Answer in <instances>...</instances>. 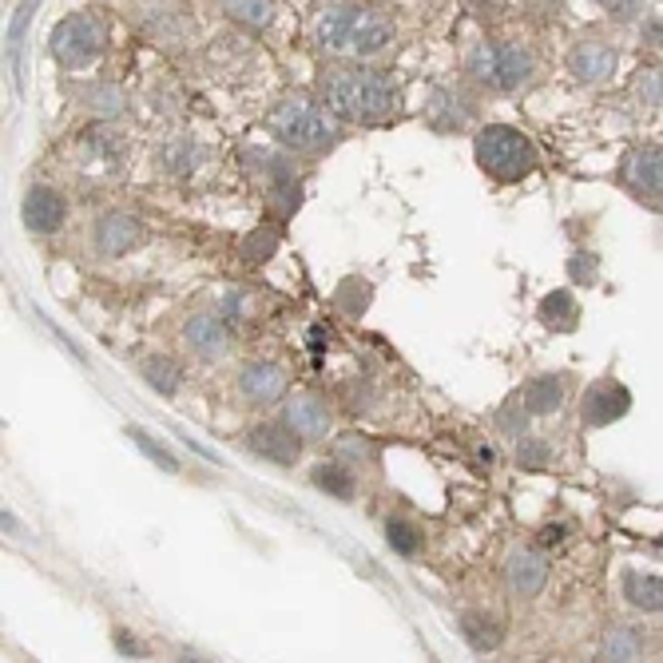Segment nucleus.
<instances>
[{
  "label": "nucleus",
  "instance_id": "f257e3e1",
  "mask_svg": "<svg viewBox=\"0 0 663 663\" xmlns=\"http://www.w3.org/2000/svg\"><path fill=\"white\" fill-rule=\"evenodd\" d=\"M315 40L327 52H349V56H373L394 40V21L378 9L354 4V0H334L322 9L315 24Z\"/></svg>",
  "mask_w": 663,
  "mask_h": 663
},
{
  "label": "nucleus",
  "instance_id": "f03ea898",
  "mask_svg": "<svg viewBox=\"0 0 663 663\" xmlns=\"http://www.w3.org/2000/svg\"><path fill=\"white\" fill-rule=\"evenodd\" d=\"M267 124L275 131V140L282 148H294V152H327L342 140L337 116L310 95H286L282 104H275Z\"/></svg>",
  "mask_w": 663,
  "mask_h": 663
},
{
  "label": "nucleus",
  "instance_id": "7ed1b4c3",
  "mask_svg": "<svg viewBox=\"0 0 663 663\" xmlns=\"http://www.w3.org/2000/svg\"><path fill=\"white\" fill-rule=\"evenodd\" d=\"M473 155L477 167L497 183H521L536 171V148L524 131L509 128V124H485L473 140Z\"/></svg>",
  "mask_w": 663,
  "mask_h": 663
},
{
  "label": "nucleus",
  "instance_id": "20e7f679",
  "mask_svg": "<svg viewBox=\"0 0 663 663\" xmlns=\"http://www.w3.org/2000/svg\"><path fill=\"white\" fill-rule=\"evenodd\" d=\"M469 80L489 88V92H517L521 84H528L533 76V52L512 40H485L466 56Z\"/></svg>",
  "mask_w": 663,
  "mask_h": 663
},
{
  "label": "nucleus",
  "instance_id": "39448f33",
  "mask_svg": "<svg viewBox=\"0 0 663 663\" xmlns=\"http://www.w3.org/2000/svg\"><path fill=\"white\" fill-rule=\"evenodd\" d=\"M104 48H107V21L95 16V12H72L48 36V52L56 56V64H64L72 72L95 64V60L104 56Z\"/></svg>",
  "mask_w": 663,
  "mask_h": 663
},
{
  "label": "nucleus",
  "instance_id": "423d86ee",
  "mask_svg": "<svg viewBox=\"0 0 663 663\" xmlns=\"http://www.w3.org/2000/svg\"><path fill=\"white\" fill-rule=\"evenodd\" d=\"M366 80H370V68L334 64V68H327L318 76L322 104H327L337 119H361L366 116Z\"/></svg>",
  "mask_w": 663,
  "mask_h": 663
},
{
  "label": "nucleus",
  "instance_id": "0eeeda50",
  "mask_svg": "<svg viewBox=\"0 0 663 663\" xmlns=\"http://www.w3.org/2000/svg\"><path fill=\"white\" fill-rule=\"evenodd\" d=\"M21 219L33 234H56L64 227V219H68V203H64V195H60L56 187L33 183L24 191Z\"/></svg>",
  "mask_w": 663,
  "mask_h": 663
},
{
  "label": "nucleus",
  "instance_id": "6e6552de",
  "mask_svg": "<svg viewBox=\"0 0 663 663\" xmlns=\"http://www.w3.org/2000/svg\"><path fill=\"white\" fill-rule=\"evenodd\" d=\"M148 231H143L140 219H131L124 211H112L104 219H95V231H92V243H95V255L104 258H124L131 255L136 246H143Z\"/></svg>",
  "mask_w": 663,
  "mask_h": 663
},
{
  "label": "nucleus",
  "instance_id": "1a4fd4ad",
  "mask_svg": "<svg viewBox=\"0 0 663 663\" xmlns=\"http://www.w3.org/2000/svg\"><path fill=\"white\" fill-rule=\"evenodd\" d=\"M505 584H509L512 596L521 600H533L540 596V588L548 584V560L540 548H512L509 560H505Z\"/></svg>",
  "mask_w": 663,
  "mask_h": 663
},
{
  "label": "nucleus",
  "instance_id": "9d476101",
  "mask_svg": "<svg viewBox=\"0 0 663 663\" xmlns=\"http://www.w3.org/2000/svg\"><path fill=\"white\" fill-rule=\"evenodd\" d=\"M303 433H294L286 421L279 425H255V430L246 433V445H251V454H258L263 461H275V466H294L298 457H303Z\"/></svg>",
  "mask_w": 663,
  "mask_h": 663
},
{
  "label": "nucleus",
  "instance_id": "9b49d317",
  "mask_svg": "<svg viewBox=\"0 0 663 663\" xmlns=\"http://www.w3.org/2000/svg\"><path fill=\"white\" fill-rule=\"evenodd\" d=\"M616 64H620L616 48L604 44V40H576V44L569 48V72L581 84H604V80H612Z\"/></svg>",
  "mask_w": 663,
  "mask_h": 663
},
{
  "label": "nucleus",
  "instance_id": "f8f14e48",
  "mask_svg": "<svg viewBox=\"0 0 663 663\" xmlns=\"http://www.w3.org/2000/svg\"><path fill=\"white\" fill-rule=\"evenodd\" d=\"M286 394V373L275 361H251L239 373V397L246 406H275Z\"/></svg>",
  "mask_w": 663,
  "mask_h": 663
},
{
  "label": "nucleus",
  "instance_id": "ddd939ff",
  "mask_svg": "<svg viewBox=\"0 0 663 663\" xmlns=\"http://www.w3.org/2000/svg\"><path fill=\"white\" fill-rule=\"evenodd\" d=\"M282 421L291 425L294 433H303L306 442H318L330 433V406L315 394H294L286 397L282 406Z\"/></svg>",
  "mask_w": 663,
  "mask_h": 663
},
{
  "label": "nucleus",
  "instance_id": "4468645a",
  "mask_svg": "<svg viewBox=\"0 0 663 663\" xmlns=\"http://www.w3.org/2000/svg\"><path fill=\"white\" fill-rule=\"evenodd\" d=\"M473 116H477V104H473L461 88H449V84L433 88L430 124L437 131H461V128H469V119H473Z\"/></svg>",
  "mask_w": 663,
  "mask_h": 663
},
{
  "label": "nucleus",
  "instance_id": "2eb2a0df",
  "mask_svg": "<svg viewBox=\"0 0 663 663\" xmlns=\"http://www.w3.org/2000/svg\"><path fill=\"white\" fill-rule=\"evenodd\" d=\"M227 342H231V334H227V327H222L219 315H191L183 322V346L195 354V358H222L227 354Z\"/></svg>",
  "mask_w": 663,
  "mask_h": 663
},
{
  "label": "nucleus",
  "instance_id": "dca6fc26",
  "mask_svg": "<svg viewBox=\"0 0 663 663\" xmlns=\"http://www.w3.org/2000/svg\"><path fill=\"white\" fill-rule=\"evenodd\" d=\"M628 183L640 191L643 199H663V143H648L628 155Z\"/></svg>",
  "mask_w": 663,
  "mask_h": 663
},
{
  "label": "nucleus",
  "instance_id": "f3484780",
  "mask_svg": "<svg viewBox=\"0 0 663 663\" xmlns=\"http://www.w3.org/2000/svg\"><path fill=\"white\" fill-rule=\"evenodd\" d=\"M632 406V394L616 382H596L584 394V421L588 425H612L616 418H624Z\"/></svg>",
  "mask_w": 663,
  "mask_h": 663
},
{
  "label": "nucleus",
  "instance_id": "a211bd4d",
  "mask_svg": "<svg viewBox=\"0 0 663 663\" xmlns=\"http://www.w3.org/2000/svg\"><path fill=\"white\" fill-rule=\"evenodd\" d=\"M131 24H140L143 33L155 36V40H179L183 33V12L167 4V0H143L131 9Z\"/></svg>",
  "mask_w": 663,
  "mask_h": 663
},
{
  "label": "nucleus",
  "instance_id": "6ab92c4d",
  "mask_svg": "<svg viewBox=\"0 0 663 663\" xmlns=\"http://www.w3.org/2000/svg\"><path fill=\"white\" fill-rule=\"evenodd\" d=\"M397 107H401V88L390 72H378L370 68V80H366V116L361 124H382V119L397 116Z\"/></svg>",
  "mask_w": 663,
  "mask_h": 663
},
{
  "label": "nucleus",
  "instance_id": "aec40b11",
  "mask_svg": "<svg viewBox=\"0 0 663 663\" xmlns=\"http://www.w3.org/2000/svg\"><path fill=\"white\" fill-rule=\"evenodd\" d=\"M199 160H203V152H199L195 140H164L160 143V152H155V164H160V171L164 175H175V179H187V175L195 171Z\"/></svg>",
  "mask_w": 663,
  "mask_h": 663
},
{
  "label": "nucleus",
  "instance_id": "412c9836",
  "mask_svg": "<svg viewBox=\"0 0 663 663\" xmlns=\"http://www.w3.org/2000/svg\"><path fill=\"white\" fill-rule=\"evenodd\" d=\"M243 164L246 171L263 179V183H275V179H286V175H298L294 171V160L286 152H275V148H246L243 152Z\"/></svg>",
  "mask_w": 663,
  "mask_h": 663
},
{
  "label": "nucleus",
  "instance_id": "4be33fe9",
  "mask_svg": "<svg viewBox=\"0 0 663 663\" xmlns=\"http://www.w3.org/2000/svg\"><path fill=\"white\" fill-rule=\"evenodd\" d=\"M643 648H648L643 632L632 628V624H620V628H612L604 636V643H600V655H596V660H616V663L643 660Z\"/></svg>",
  "mask_w": 663,
  "mask_h": 663
},
{
  "label": "nucleus",
  "instance_id": "5701e85b",
  "mask_svg": "<svg viewBox=\"0 0 663 663\" xmlns=\"http://www.w3.org/2000/svg\"><path fill=\"white\" fill-rule=\"evenodd\" d=\"M624 600L640 612H663V576L624 572Z\"/></svg>",
  "mask_w": 663,
  "mask_h": 663
},
{
  "label": "nucleus",
  "instance_id": "b1692460",
  "mask_svg": "<svg viewBox=\"0 0 663 663\" xmlns=\"http://www.w3.org/2000/svg\"><path fill=\"white\" fill-rule=\"evenodd\" d=\"M521 401L528 406V413H557L560 401H564V382H560L557 373H540V378L524 385Z\"/></svg>",
  "mask_w": 663,
  "mask_h": 663
},
{
  "label": "nucleus",
  "instance_id": "393cba45",
  "mask_svg": "<svg viewBox=\"0 0 663 663\" xmlns=\"http://www.w3.org/2000/svg\"><path fill=\"white\" fill-rule=\"evenodd\" d=\"M540 322H545L548 330H572L576 322H581V306H576V298H572L569 291H552L545 294V303H540Z\"/></svg>",
  "mask_w": 663,
  "mask_h": 663
},
{
  "label": "nucleus",
  "instance_id": "a878e982",
  "mask_svg": "<svg viewBox=\"0 0 663 663\" xmlns=\"http://www.w3.org/2000/svg\"><path fill=\"white\" fill-rule=\"evenodd\" d=\"M461 636H466V643L473 648V652H493L505 632H500V624L493 616L469 612V616H461Z\"/></svg>",
  "mask_w": 663,
  "mask_h": 663
},
{
  "label": "nucleus",
  "instance_id": "bb28decb",
  "mask_svg": "<svg viewBox=\"0 0 663 663\" xmlns=\"http://www.w3.org/2000/svg\"><path fill=\"white\" fill-rule=\"evenodd\" d=\"M140 378L148 385H152L155 394L160 397H171V394H179V382H183V373H179V366H175L171 358H143V370H140Z\"/></svg>",
  "mask_w": 663,
  "mask_h": 663
},
{
  "label": "nucleus",
  "instance_id": "cd10ccee",
  "mask_svg": "<svg viewBox=\"0 0 663 663\" xmlns=\"http://www.w3.org/2000/svg\"><path fill=\"white\" fill-rule=\"evenodd\" d=\"M315 485L327 497H337V500H349L354 497V473H349L346 461H322L315 469Z\"/></svg>",
  "mask_w": 663,
  "mask_h": 663
},
{
  "label": "nucleus",
  "instance_id": "c85d7f7f",
  "mask_svg": "<svg viewBox=\"0 0 663 663\" xmlns=\"http://www.w3.org/2000/svg\"><path fill=\"white\" fill-rule=\"evenodd\" d=\"M222 12L246 28H270L275 24V0H222Z\"/></svg>",
  "mask_w": 663,
  "mask_h": 663
},
{
  "label": "nucleus",
  "instance_id": "c756f323",
  "mask_svg": "<svg viewBox=\"0 0 663 663\" xmlns=\"http://www.w3.org/2000/svg\"><path fill=\"white\" fill-rule=\"evenodd\" d=\"M373 298V286L366 279H358V275H349V279L337 282V291H334V303L346 310L349 318H361L366 315V306H370Z\"/></svg>",
  "mask_w": 663,
  "mask_h": 663
},
{
  "label": "nucleus",
  "instance_id": "7c9ffc66",
  "mask_svg": "<svg viewBox=\"0 0 663 663\" xmlns=\"http://www.w3.org/2000/svg\"><path fill=\"white\" fill-rule=\"evenodd\" d=\"M267 199H270V211H279L282 219H291L294 207L303 203V187H298V175H286V179H275V183H267Z\"/></svg>",
  "mask_w": 663,
  "mask_h": 663
},
{
  "label": "nucleus",
  "instance_id": "2f4dec72",
  "mask_svg": "<svg viewBox=\"0 0 663 663\" xmlns=\"http://www.w3.org/2000/svg\"><path fill=\"white\" fill-rule=\"evenodd\" d=\"M385 540H390V548L401 552V557H418L421 552V528H413V524H406V521L385 524Z\"/></svg>",
  "mask_w": 663,
  "mask_h": 663
},
{
  "label": "nucleus",
  "instance_id": "473e14b6",
  "mask_svg": "<svg viewBox=\"0 0 663 663\" xmlns=\"http://www.w3.org/2000/svg\"><path fill=\"white\" fill-rule=\"evenodd\" d=\"M128 437H131V442H136V445H140L143 454L152 457V461H155V466H160V469H167V473H175V469H179V461H175L171 449L155 442V437H152V433H148V430H140V425H131Z\"/></svg>",
  "mask_w": 663,
  "mask_h": 663
},
{
  "label": "nucleus",
  "instance_id": "72a5a7b5",
  "mask_svg": "<svg viewBox=\"0 0 663 663\" xmlns=\"http://www.w3.org/2000/svg\"><path fill=\"white\" fill-rule=\"evenodd\" d=\"M36 4H40V0H21V9H16V16H12V24H9V56L12 60L21 56L24 33H28V24H33Z\"/></svg>",
  "mask_w": 663,
  "mask_h": 663
},
{
  "label": "nucleus",
  "instance_id": "f704fd0d",
  "mask_svg": "<svg viewBox=\"0 0 663 663\" xmlns=\"http://www.w3.org/2000/svg\"><path fill=\"white\" fill-rule=\"evenodd\" d=\"M88 104H92L95 116H119L124 112V95L112 84H95L92 92H88Z\"/></svg>",
  "mask_w": 663,
  "mask_h": 663
},
{
  "label": "nucleus",
  "instance_id": "c9c22d12",
  "mask_svg": "<svg viewBox=\"0 0 663 663\" xmlns=\"http://www.w3.org/2000/svg\"><path fill=\"white\" fill-rule=\"evenodd\" d=\"M275 246H279V234L275 231H251L243 243V258L246 263H267L275 255Z\"/></svg>",
  "mask_w": 663,
  "mask_h": 663
},
{
  "label": "nucleus",
  "instance_id": "e433bc0d",
  "mask_svg": "<svg viewBox=\"0 0 663 663\" xmlns=\"http://www.w3.org/2000/svg\"><path fill=\"white\" fill-rule=\"evenodd\" d=\"M552 461V449L545 442H536V437H521L517 442V466L524 469H545Z\"/></svg>",
  "mask_w": 663,
  "mask_h": 663
},
{
  "label": "nucleus",
  "instance_id": "4c0bfd02",
  "mask_svg": "<svg viewBox=\"0 0 663 663\" xmlns=\"http://www.w3.org/2000/svg\"><path fill=\"white\" fill-rule=\"evenodd\" d=\"M84 143H92V152L95 155H107V160H116V155H124V136L112 128H92L88 136H84Z\"/></svg>",
  "mask_w": 663,
  "mask_h": 663
},
{
  "label": "nucleus",
  "instance_id": "58836bf2",
  "mask_svg": "<svg viewBox=\"0 0 663 663\" xmlns=\"http://www.w3.org/2000/svg\"><path fill=\"white\" fill-rule=\"evenodd\" d=\"M636 95L648 107H663V68H643L636 80Z\"/></svg>",
  "mask_w": 663,
  "mask_h": 663
},
{
  "label": "nucleus",
  "instance_id": "ea45409f",
  "mask_svg": "<svg viewBox=\"0 0 663 663\" xmlns=\"http://www.w3.org/2000/svg\"><path fill=\"white\" fill-rule=\"evenodd\" d=\"M524 413H528V406L512 397V401H505V409L497 413V425L509 433V437H517V433H524Z\"/></svg>",
  "mask_w": 663,
  "mask_h": 663
},
{
  "label": "nucleus",
  "instance_id": "a19ab883",
  "mask_svg": "<svg viewBox=\"0 0 663 663\" xmlns=\"http://www.w3.org/2000/svg\"><path fill=\"white\" fill-rule=\"evenodd\" d=\"M604 9L612 12V21L620 24H632L643 16V0H604Z\"/></svg>",
  "mask_w": 663,
  "mask_h": 663
},
{
  "label": "nucleus",
  "instance_id": "79ce46f5",
  "mask_svg": "<svg viewBox=\"0 0 663 663\" xmlns=\"http://www.w3.org/2000/svg\"><path fill=\"white\" fill-rule=\"evenodd\" d=\"M116 648L128 655V660H148V648H143L140 640H131L128 632H116Z\"/></svg>",
  "mask_w": 663,
  "mask_h": 663
},
{
  "label": "nucleus",
  "instance_id": "37998d69",
  "mask_svg": "<svg viewBox=\"0 0 663 663\" xmlns=\"http://www.w3.org/2000/svg\"><path fill=\"white\" fill-rule=\"evenodd\" d=\"M342 454H354V457H361V461H366V457H370V445L358 442V437H346V442H342Z\"/></svg>",
  "mask_w": 663,
  "mask_h": 663
},
{
  "label": "nucleus",
  "instance_id": "c03bdc74",
  "mask_svg": "<svg viewBox=\"0 0 663 663\" xmlns=\"http://www.w3.org/2000/svg\"><path fill=\"white\" fill-rule=\"evenodd\" d=\"M560 536H564V533H560L557 524H552V533H548V528H545V536H540V545H557Z\"/></svg>",
  "mask_w": 663,
  "mask_h": 663
}]
</instances>
